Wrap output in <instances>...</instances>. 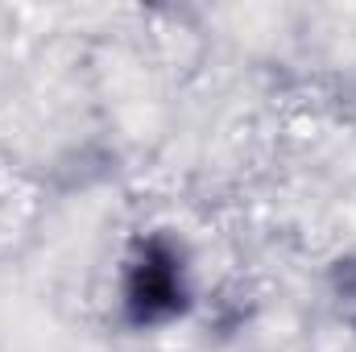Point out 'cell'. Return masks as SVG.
<instances>
[{
	"mask_svg": "<svg viewBox=\"0 0 356 352\" xmlns=\"http://www.w3.org/2000/svg\"><path fill=\"white\" fill-rule=\"evenodd\" d=\"M182 307V278L178 262L166 245H149L145 257L133 265L129 273V311L133 319L149 323V319H166Z\"/></svg>",
	"mask_w": 356,
	"mask_h": 352,
	"instance_id": "cell-1",
	"label": "cell"
}]
</instances>
